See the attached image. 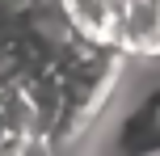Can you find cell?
<instances>
[{
	"label": "cell",
	"instance_id": "3957f363",
	"mask_svg": "<svg viewBox=\"0 0 160 156\" xmlns=\"http://www.w3.org/2000/svg\"><path fill=\"white\" fill-rule=\"evenodd\" d=\"M118 148L122 152H160V89L127 114V123L118 127Z\"/></svg>",
	"mask_w": 160,
	"mask_h": 156
},
{
	"label": "cell",
	"instance_id": "6da1fadb",
	"mask_svg": "<svg viewBox=\"0 0 160 156\" xmlns=\"http://www.w3.org/2000/svg\"><path fill=\"white\" fill-rule=\"evenodd\" d=\"M68 25L122 55H160V0H55Z\"/></svg>",
	"mask_w": 160,
	"mask_h": 156
},
{
	"label": "cell",
	"instance_id": "7a4b0ae2",
	"mask_svg": "<svg viewBox=\"0 0 160 156\" xmlns=\"http://www.w3.org/2000/svg\"><path fill=\"white\" fill-rule=\"evenodd\" d=\"M55 72H59V80H63V97H68V118H63V143H68V139H80V135L93 127V118L101 114L110 89L118 84L122 51L101 47V42H88V38L76 34V38L59 51Z\"/></svg>",
	"mask_w": 160,
	"mask_h": 156
},
{
	"label": "cell",
	"instance_id": "277c9868",
	"mask_svg": "<svg viewBox=\"0 0 160 156\" xmlns=\"http://www.w3.org/2000/svg\"><path fill=\"white\" fill-rule=\"evenodd\" d=\"M0 152H17V135H13V127H8L4 101H0Z\"/></svg>",
	"mask_w": 160,
	"mask_h": 156
}]
</instances>
